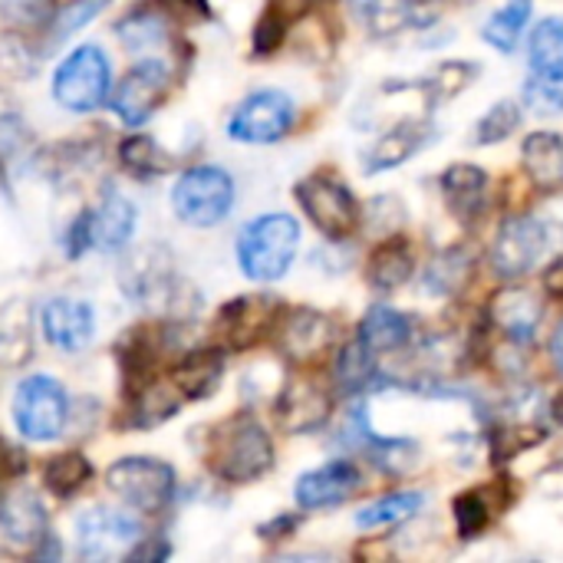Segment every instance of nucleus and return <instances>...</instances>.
I'll return each mask as SVG.
<instances>
[{
    "mask_svg": "<svg viewBox=\"0 0 563 563\" xmlns=\"http://www.w3.org/2000/svg\"><path fill=\"white\" fill-rule=\"evenodd\" d=\"M0 531L10 544H23L33 548L49 534V521H46V508L33 492H10L0 501Z\"/></svg>",
    "mask_w": 563,
    "mask_h": 563,
    "instance_id": "19",
    "label": "nucleus"
},
{
    "mask_svg": "<svg viewBox=\"0 0 563 563\" xmlns=\"http://www.w3.org/2000/svg\"><path fill=\"white\" fill-rule=\"evenodd\" d=\"M297 201L303 208V214L313 221V228L320 234H327L330 241H343L356 231L360 224V201L353 198V191L330 172H317L307 175L297 185Z\"/></svg>",
    "mask_w": 563,
    "mask_h": 563,
    "instance_id": "8",
    "label": "nucleus"
},
{
    "mask_svg": "<svg viewBox=\"0 0 563 563\" xmlns=\"http://www.w3.org/2000/svg\"><path fill=\"white\" fill-rule=\"evenodd\" d=\"M551 412H554V419H558V422H561V426H563V396H558V399H554Z\"/></svg>",
    "mask_w": 563,
    "mask_h": 563,
    "instance_id": "48",
    "label": "nucleus"
},
{
    "mask_svg": "<svg viewBox=\"0 0 563 563\" xmlns=\"http://www.w3.org/2000/svg\"><path fill=\"white\" fill-rule=\"evenodd\" d=\"M478 76V66H472L468 59H452V63H442L435 66V73L426 79V96L429 102H445L452 96H459L472 79Z\"/></svg>",
    "mask_w": 563,
    "mask_h": 563,
    "instance_id": "36",
    "label": "nucleus"
},
{
    "mask_svg": "<svg viewBox=\"0 0 563 563\" xmlns=\"http://www.w3.org/2000/svg\"><path fill=\"white\" fill-rule=\"evenodd\" d=\"M168 13H178L185 20H208L211 16V3L208 0H158Z\"/></svg>",
    "mask_w": 563,
    "mask_h": 563,
    "instance_id": "44",
    "label": "nucleus"
},
{
    "mask_svg": "<svg viewBox=\"0 0 563 563\" xmlns=\"http://www.w3.org/2000/svg\"><path fill=\"white\" fill-rule=\"evenodd\" d=\"M172 82V66L165 59L145 56L139 59L125 79L119 82V89L112 92V109L125 125H145L148 115L158 109V102L165 99Z\"/></svg>",
    "mask_w": 563,
    "mask_h": 563,
    "instance_id": "11",
    "label": "nucleus"
},
{
    "mask_svg": "<svg viewBox=\"0 0 563 563\" xmlns=\"http://www.w3.org/2000/svg\"><path fill=\"white\" fill-rule=\"evenodd\" d=\"M106 485L125 508L139 515H162L175 498V468L148 455H129L109 465Z\"/></svg>",
    "mask_w": 563,
    "mask_h": 563,
    "instance_id": "5",
    "label": "nucleus"
},
{
    "mask_svg": "<svg viewBox=\"0 0 563 563\" xmlns=\"http://www.w3.org/2000/svg\"><path fill=\"white\" fill-rule=\"evenodd\" d=\"M234 208V178L218 165H195L172 185V211L188 228H214Z\"/></svg>",
    "mask_w": 563,
    "mask_h": 563,
    "instance_id": "3",
    "label": "nucleus"
},
{
    "mask_svg": "<svg viewBox=\"0 0 563 563\" xmlns=\"http://www.w3.org/2000/svg\"><path fill=\"white\" fill-rule=\"evenodd\" d=\"M521 162L538 191L563 188V135L558 132H531L521 145Z\"/></svg>",
    "mask_w": 563,
    "mask_h": 563,
    "instance_id": "22",
    "label": "nucleus"
},
{
    "mask_svg": "<svg viewBox=\"0 0 563 563\" xmlns=\"http://www.w3.org/2000/svg\"><path fill=\"white\" fill-rule=\"evenodd\" d=\"M531 69L538 76H563V20L548 16L531 33Z\"/></svg>",
    "mask_w": 563,
    "mask_h": 563,
    "instance_id": "31",
    "label": "nucleus"
},
{
    "mask_svg": "<svg viewBox=\"0 0 563 563\" xmlns=\"http://www.w3.org/2000/svg\"><path fill=\"white\" fill-rule=\"evenodd\" d=\"M185 402V396L178 393L175 383H148L139 396H135V416L132 422L142 426V429H152L158 422H165L168 416L178 412V406Z\"/></svg>",
    "mask_w": 563,
    "mask_h": 563,
    "instance_id": "32",
    "label": "nucleus"
},
{
    "mask_svg": "<svg viewBox=\"0 0 563 563\" xmlns=\"http://www.w3.org/2000/svg\"><path fill=\"white\" fill-rule=\"evenodd\" d=\"M112 66L102 46L86 43L66 53L53 73V99L69 112H92L109 99Z\"/></svg>",
    "mask_w": 563,
    "mask_h": 563,
    "instance_id": "4",
    "label": "nucleus"
},
{
    "mask_svg": "<svg viewBox=\"0 0 563 563\" xmlns=\"http://www.w3.org/2000/svg\"><path fill=\"white\" fill-rule=\"evenodd\" d=\"M360 20H366L373 30L389 33L409 23V0H350Z\"/></svg>",
    "mask_w": 563,
    "mask_h": 563,
    "instance_id": "38",
    "label": "nucleus"
},
{
    "mask_svg": "<svg viewBox=\"0 0 563 563\" xmlns=\"http://www.w3.org/2000/svg\"><path fill=\"white\" fill-rule=\"evenodd\" d=\"M412 271H416V257H412V247L406 238H386L373 254H369V264H366V280L373 290L379 294H393L399 287H406L412 280Z\"/></svg>",
    "mask_w": 563,
    "mask_h": 563,
    "instance_id": "23",
    "label": "nucleus"
},
{
    "mask_svg": "<svg viewBox=\"0 0 563 563\" xmlns=\"http://www.w3.org/2000/svg\"><path fill=\"white\" fill-rule=\"evenodd\" d=\"M333 379H336V389L346 393V396L376 386V383H379V353H373L360 336H353V340L336 353Z\"/></svg>",
    "mask_w": 563,
    "mask_h": 563,
    "instance_id": "26",
    "label": "nucleus"
},
{
    "mask_svg": "<svg viewBox=\"0 0 563 563\" xmlns=\"http://www.w3.org/2000/svg\"><path fill=\"white\" fill-rule=\"evenodd\" d=\"M297 119V106L280 89H257L238 102L228 119V135L244 145H274L280 142Z\"/></svg>",
    "mask_w": 563,
    "mask_h": 563,
    "instance_id": "9",
    "label": "nucleus"
},
{
    "mask_svg": "<svg viewBox=\"0 0 563 563\" xmlns=\"http://www.w3.org/2000/svg\"><path fill=\"white\" fill-rule=\"evenodd\" d=\"M69 399L53 376H26L13 393V426L30 442H53L66 429Z\"/></svg>",
    "mask_w": 563,
    "mask_h": 563,
    "instance_id": "7",
    "label": "nucleus"
},
{
    "mask_svg": "<svg viewBox=\"0 0 563 563\" xmlns=\"http://www.w3.org/2000/svg\"><path fill=\"white\" fill-rule=\"evenodd\" d=\"M538 442H544L541 426H495L488 432V445H492L495 462H508V459L534 449Z\"/></svg>",
    "mask_w": 563,
    "mask_h": 563,
    "instance_id": "37",
    "label": "nucleus"
},
{
    "mask_svg": "<svg viewBox=\"0 0 563 563\" xmlns=\"http://www.w3.org/2000/svg\"><path fill=\"white\" fill-rule=\"evenodd\" d=\"M432 139V125L429 122H399L396 129H389L386 135H379V142L366 152V172H389L399 168L402 162H409L416 152H422Z\"/></svg>",
    "mask_w": 563,
    "mask_h": 563,
    "instance_id": "21",
    "label": "nucleus"
},
{
    "mask_svg": "<svg viewBox=\"0 0 563 563\" xmlns=\"http://www.w3.org/2000/svg\"><path fill=\"white\" fill-rule=\"evenodd\" d=\"M224 373V353L221 350H191L181 356V363L172 373V383L185 399H205L218 389Z\"/></svg>",
    "mask_w": 563,
    "mask_h": 563,
    "instance_id": "25",
    "label": "nucleus"
},
{
    "mask_svg": "<svg viewBox=\"0 0 563 563\" xmlns=\"http://www.w3.org/2000/svg\"><path fill=\"white\" fill-rule=\"evenodd\" d=\"M277 297L257 294V297H234L231 303L221 307L218 313V333L224 336L228 346L247 350L254 346L264 333L277 330Z\"/></svg>",
    "mask_w": 563,
    "mask_h": 563,
    "instance_id": "16",
    "label": "nucleus"
},
{
    "mask_svg": "<svg viewBox=\"0 0 563 563\" xmlns=\"http://www.w3.org/2000/svg\"><path fill=\"white\" fill-rule=\"evenodd\" d=\"M422 505H426V495H422V492H396V495H386V498L366 505V508L356 515V528H360V531H379V528L402 525V521H409L412 515H419Z\"/></svg>",
    "mask_w": 563,
    "mask_h": 563,
    "instance_id": "28",
    "label": "nucleus"
},
{
    "mask_svg": "<svg viewBox=\"0 0 563 563\" xmlns=\"http://www.w3.org/2000/svg\"><path fill=\"white\" fill-rule=\"evenodd\" d=\"M297 251H300V224L284 211L257 214L238 234V264L257 284L280 280L290 271Z\"/></svg>",
    "mask_w": 563,
    "mask_h": 563,
    "instance_id": "1",
    "label": "nucleus"
},
{
    "mask_svg": "<svg viewBox=\"0 0 563 563\" xmlns=\"http://www.w3.org/2000/svg\"><path fill=\"white\" fill-rule=\"evenodd\" d=\"M531 20V0H508L501 10L492 13V20L482 26V40L495 46L498 53H515L525 26Z\"/></svg>",
    "mask_w": 563,
    "mask_h": 563,
    "instance_id": "29",
    "label": "nucleus"
},
{
    "mask_svg": "<svg viewBox=\"0 0 563 563\" xmlns=\"http://www.w3.org/2000/svg\"><path fill=\"white\" fill-rule=\"evenodd\" d=\"M307 3H330V0H307Z\"/></svg>",
    "mask_w": 563,
    "mask_h": 563,
    "instance_id": "49",
    "label": "nucleus"
},
{
    "mask_svg": "<svg viewBox=\"0 0 563 563\" xmlns=\"http://www.w3.org/2000/svg\"><path fill=\"white\" fill-rule=\"evenodd\" d=\"M488 320L511 343L528 346L538 333V323H541V300L525 287H508V290L495 294V300L488 307Z\"/></svg>",
    "mask_w": 563,
    "mask_h": 563,
    "instance_id": "18",
    "label": "nucleus"
},
{
    "mask_svg": "<svg viewBox=\"0 0 563 563\" xmlns=\"http://www.w3.org/2000/svg\"><path fill=\"white\" fill-rule=\"evenodd\" d=\"M548 353H551L554 369L563 373V320L554 327V333H551V340H548Z\"/></svg>",
    "mask_w": 563,
    "mask_h": 563,
    "instance_id": "47",
    "label": "nucleus"
},
{
    "mask_svg": "<svg viewBox=\"0 0 563 563\" xmlns=\"http://www.w3.org/2000/svg\"><path fill=\"white\" fill-rule=\"evenodd\" d=\"M330 409H333V396H330L327 383H320L317 376L287 379L277 402H274L280 429H287L294 435L323 429L327 419H330Z\"/></svg>",
    "mask_w": 563,
    "mask_h": 563,
    "instance_id": "12",
    "label": "nucleus"
},
{
    "mask_svg": "<svg viewBox=\"0 0 563 563\" xmlns=\"http://www.w3.org/2000/svg\"><path fill=\"white\" fill-rule=\"evenodd\" d=\"M525 106L538 115H563V76H531L525 82Z\"/></svg>",
    "mask_w": 563,
    "mask_h": 563,
    "instance_id": "39",
    "label": "nucleus"
},
{
    "mask_svg": "<svg viewBox=\"0 0 563 563\" xmlns=\"http://www.w3.org/2000/svg\"><path fill=\"white\" fill-rule=\"evenodd\" d=\"M56 0H0V16L13 30H36L53 23Z\"/></svg>",
    "mask_w": 563,
    "mask_h": 563,
    "instance_id": "40",
    "label": "nucleus"
},
{
    "mask_svg": "<svg viewBox=\"0 0 563 563\" xmlns=\"http://www.w3.org/2000/svg\"><path fill=\"white\" fill-rule=\"evenodd\" d=\"M145 541L142 521L119 508H89L76 518V551L82 561L106 563L132 558Z\"/></svg>",
    "mask_w": 563,
    "mask_h": 563,
    "instance_id": "6",
    "label": "nucleus"
},
{
    "mask_svg": "<svg viewBox=\"0 0 563 563\" xmlns=\"http://www.w3.org/2000/svg\"><path fill=\"white\" fill-rule=\"evenodd\" d=\"M472 274V254L465 247H449V251H439L432 261H429V271H426V290L429 294H442V297H452L462 290V284L468 280Z\"/></svg>",
    "mask_w": 563,
    "mask_h": 563,
    "instance_id": "30",
    "label": "nucleus"
},
{
    "mask_svg": "<svg viewBox=\"0 0 563 563\" xmlns=\"http://www.w3.org/2000/svg\"><path fill=\"white\" fill-rule=\"evenodd\" d=\"M541 284H544V294H548V297L563 300V257H558V261L544 271Z\"/></svg>",
    "mask_w": 563,
    "mask_h": 563,
    "instance_id": "46",
    "label": "nucleus"
},
{
    "mask_svg": "<svg viewBox=\"0 0 563 563\" xmlns=\"http://www.w3.org/2000/svg\"><path fill=\"white\" fill-rule=\"evenodd\" d=\"M287 30H290V20H287L284 7L271 3V7L261 13L257 26H254V53H257V56H267V53L280 49Z\"/></svg>",
    "mask_w": 563,
    "mask_h": 563,
    "instance_id": "41",
    "label": "nucleus"
},
{
    "mask_svg": "<svg viewBox=\"0 0 563 563\" xmlns=\"http://www.w3.org/2000/svg\"><path fill=\"white\" fill-rule=\"evenodd\" d=\"M521 122H525L521 102H518V99H501V102H495V106L478 119V125H475V132H472V142H475V145H498V142L511 139V135L521 129Z\"/></svg>",
    "mask_w": 563,
    "mask_h": 563,
    "instance_id": "33",
    "label": "nucleus"
},
{
    "mask_svg": "<svg viewBox=\"0 0 563 563\" xmlns=\"http://www.w3.org/2000/svg\"><path fill=\"white\" fill-rule=\"evenodd\" d=\"M373 353L386 356V353H402L409 343H412V320L386 303H376L363 323H360V333H356Z\"/></svg>",
    "mask_w": 563,
    "mask_h": 563,
    "instance_id": "24",
    "label": "nucleus"
},
{
    "mask_svg": "<svg viewBox=\"0 0 563 563\" xmlns=\"http://www.w3.org/2000/svg\"><path fill=\"white\" fill-rule=\"evenodd\" d=\"M442 195H445V205L449 211L459 218V221H475L485 208V198H488V175L485 168L472 165V162H455L442 172Z\"/></svg>",
    "mask_w": 563,
    "mask_h": 563,
    "instance_id": "20",
    "label": "nucleus"
},
{
    "mask_svg": "<svg viewBox=\"0 0 563 563\" xmlns=\"http://www.w3.org/2000/svg\"><path fill=\"white\" fill-rule=\"evenodd\" d=\"M211 468L228 485H251L274 468V442L267 429L241 412L228 419L211 442Z\"/></svg>",
    "mask_w": 563,
    "mask_h": 563,
    "instance_id": "2",
    "label": "nucleus"
},
{
    "mask_svg": "<svg viewBox=\"0 0 563 563\" xmlns=\"http://www.w3.org/2000/svg\"><path fill=\"white\" fill-rule=\"evenodd\" d=\"M297 525H300L297 515H280L277 521H271V525L261 528V538L264 541H284V538H290L297 531Z\"/></svg>",
    "mask_w": 563,
    "mask_h": 563,
    "instance_id": "45",
    "label": "nucleus"
},
{
    "mask_svg": "<svg viewBox=\"0 0 563 563\" xmlns=\"http://www.w3.org/2000/svg\"><path fill=\"white\" fill-rule=\"evenodd\" d=\"M333 336H336L333 320L310 307L287 310L284 320H277V346L290 363H300V366L323 360L327 350L333 346Z\"/></svg>",
    "mask_w": 563,
    "mask_h": 563,
    "instance_id": "13",
    "label": "nucleus"
},
{
    "mask_svg": "<svg viewBox=\"0 0 563 563\" xmlns=\"http://www.w3.org/2000/svg\"><path fill=\"white\" fill-rule=\"evenodd\" d=\"M89 478H92V465H89V459L79 455V452H59V455H53V459L46 462V468H43L46 488L56 492V495H63V498H66V495H76Z\"/></svg>",
    "mask_w": 563,
    "mask_h": 563,
    "instance_id": "34",
    "label": "nucleus"
},
{
    "mask_svg": "<svg viewBox=\"0 0 563 563\" xmlns=\"http://www.w3.org/2000/svg\"><path fill=\"white\" fill-rule=\"evenodd\" d=\"M40 330L43 340L59 353H79L92 343L96 333V313L86 300L73 297H53L40 310Z\"/></svg>",
    "mask_w": 563,
    "mask_h": 563,
    "instance_id": "14",
    "label": "nucleus"
},
{
    "mask_svg": "<svg viewBox=\"0 0 563 563\" xmlns=\"http://www.w3.org/2000/svg\"><path fill=\"white\" fill-rule=\"evenodd\" d=\"M119 36L125 43V49L132 53H145V49H158L165 46V36H168V26H165V16L155 13V10H142V13H132L129 20L119 23Z\"/></svg>",
    "mask_w": 563,
    "mask_h": 563,
    "instance_id": "35",
    "label": "nucleus"
},
{
    "mask_svg": "<svg viewBox=\"0 0 563 563\" xmlns=\"http://www.w3.org/2000/svg\"><path fill=\"white\" fill-rule=\"evenodd\" d=\"M360 488H363V472L350 459H336L300 475L294 498L303 511H320V508H336L350 501Z\"/></svg>",
    "mask_w": 563,
    "mask_h": 563,
    "instance_id": "15",
    "label": "nucleus"
},
{
    "mask_svg": "<svg viewBox=\"0 0 563 563\" xmlns=\"http://www.w3.org/2000/svg\"><path fill=\"white\" fill-rule=\"evenodd\" d=\"M86 221H89V247L115 254L132 241L139 211L125 195L109 191L92 211H86Z\"/></svg>",
    "mask_w": 563,
    "mask_h": 563,
    "instance_id": "17",
    "label": "nucleus"
},
{
    "mask_svg": "<svg viewBox=\"0 0 563 563\" xmlns=\"http://www.w3.org/2000/svg\"><path fill=\"white\" fill-rule=\"evenodd\" d=\"M119 155H122V165L129 172H135V175H155L165 165L158 145L152 139H142V135L139 139H125L122 148H119Z\"/></svg>",
    "mask_w": 563,
    "mask_h": 563,
    "instance_id": "42",
    "label": "nucleus"
},
{
    "mask_svg": "<svg viewBox=\"0 0 563 563\" xmlns=\"http://www.w3.org/2000/svg\"><path fill=\"white\" fill-rule=\"evenodd\" d=\"M492 495H495V485H485V488H472V492H465V495H459L452 501V515H455L459 538L475 541L492 525V518L501 515L505 501L501 498L492 501Z\"/></svg>",
    "mask_w": 563,
    "mask_h": 563,
    "instance_id": "27",
    "label": "nucleus"
},
{
    "mask_svg": "<svg viewBox=\"0 0 563 563\" xmlns=\"http://www.w3.org/2000/svg\"><path fill=\"white\" fill-rule=\"evenodd\" d=\"M548 247V224L541 218L521 214L508 218L492 244V271L501 280H518L534 271Z\"/></svg>",
    "mask_w": 563,
    "mask_h": 563,
    "instance_id": "10",
    "label": "nucleus"
},
{
    "mask_svg": "<svg viewBox=\"0 0 563 563\" xmlns=\"http://www.w3.org/2000/svg\"><path fill=\"white\" fill-rule=\"evenodd\" d=\"M109 0H69L66 3V10H59L56 16H53V43H59V40H66L73 30H79V26H86L102 7H106Z\"/></svg>",
    "mask_w": 563,
    "mask_h": 563,
    "instance_id": "43",
    "label": "nucleus"
}]
</instances>
